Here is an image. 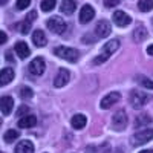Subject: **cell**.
<instances>
[{"mask_svg": "<svg viewBox=\"0 0 153 153\" xmlns=\"http://www.w3.org/2000/svg\"><path fill=\"white\" fill-rule=\"evenodd\" d=\"M54 54L58 58H63V60H66L69 63H76V60L80 58L78 51L74 49V48H68V46H57L54 49Z\"/></svg>", "mask_w": 153, "mask_h": 153, "instance_id": "6da1fadb", "label": "cell"}, {"mask_svg": "<svg viewBox=\"0 0 153 153\" xmlns=\"http://www.w3.org/2000/svg\"><path fill=\"white\" fill-rule=\"evenodd\" d=\"M118 48H120V42H118V40H110V42H107V43L104 45V48H103V52H101V54L94 60V65H103L104 61L109 60V57H110Z\"/></svg>", "mask_w": 153, "mask_h": 153, "instance_id": "7a4b0ae2", "label": "cell"}, {"mask_svg": "<svg viewBox=\"0 0 153 153\" xmlns=\"http://www.w3.org/2000/svg\"><path fill=\"white\" fill-rule=\"evenodd\" d=\"M152 139H153V130L152 129H143V130H139V132H136L130 136V144L133 147H138V146L147 144Z\"/></svg>", "mask_w": 153, "mask_h": 153, "instance_id": "3957f363", "label": "cell"}, {"mask_svg": "<svg viewBox=\"0 0 153 153\" xmlns=\"http://www.w3.org/2000/svg\"><path fill=\"white\" fill-rule=\"evenodd\" d=\"M149 101H150V97H149L146 92L139 91V89H135V91H132V94H130V104H132L133 109H141V107H144Z\"/></svg>", "mask_w": 153, "mask_h": 153, "instance_id": "277c9868", "label": "cell"}, {"mask_svg": "<svg viewBox=\"0 0 153 153\" xmlns=\"http://www.w3.org/2000/svg\"><path fill=\"white\" fill-rule=\"evenodd\" d=\"M48 28L51 32H54V34H63L66 31V22L63 20L61 17H52V19H49L48 20Z\"/></svg>", "mask_w": 153, "mask_h": 153, "instance_id": "5b68a950", "label": "cell"}, {"mask_svg": "<svg viewBox=\"0 0 153 153\" xmlns=\"http://www.w3.org/2000/svg\"><path fill=\"white\" fill-rule=\"evenodd\" d=\"M126 126H127V113L124 110H118L112 118V127L115 130L121 132L126 129Z\"/></svg>", "mask_w": 153, "mask_h": 153, "instance_id": "8992f818", "label": "cell"}, {"mask_svg": "<svg viewBox=\"0 0 153 153\" xmlns=\"http://www.w3.org/2000/svg\"><path fill=\"white\" fill-rule=\"evenodd\" d=\"M46 69V63H45V58L43 57H35L31 65H29V72L32 75H42Z\"/></svg>", "mask_w": 153, "mask_h": 153, "instance_id": "52a82bcc", "label": "cell"}, {"mask_svg": "<svg viewBox=\"0 0 153 153\" xmlns=\"http://www.w3.org/2000/svg\"><path fill=\"white\" fill-rule=\"evenodd\" d=\"M110 32H112V28H110V23H109L107 20H100V22L97 23V26H95V34H97V37L106 38V37L110 35Z\"/></svg>", "mask_w": 153, "mask_h": 153, "instance_id": "ba28073f", "label": "cell"}, {"mask_svg": "<svg viewBox=\"0 0 153 153\" xmlns=\"http://www.w3.org/2000/svg\"><path fill=\"white\" fill-rule=\"evenodd\" d=\"M120 100H121L120 92H110V94H107L103 100H101L100 106H101V109H109V107H112L113 104H117Z\"/></svg>", "mask_w": 153, "mask_h": 153, "instance_id": "9c48e42d", "label": "cell"}, {"mask_svg": "<svg viewBox=\"0 0 153 153\" xmlns=\"http://www.w3.org/2000/svg\"><path fill=\"white\" fill-rule=\"evenodd\" d=\"M69 78H71V72L68 69H65V68H61L58 71L57 76H55V80H54V86L55 87H63L65 84H68Z\"/></svg>", "mask_w": 153, "mask_h": 153, "instance_id": "30bf717a", "label": "cell"}, {"mask_svg": "<svg viewBox=\"0 0 153 153\" xmlns=\"http://www.w3.org/2000/svg\"><path fill=\"white\" fill-rule=\"evenodd\" d=\"M132 22V19H130V16H127L124 11H115L113 12V23L117 25V26H127Z\"/></svg>", "mask_w": 153, "mask_h": 153, "instance_id": "8fae6325", "label": "cell"}, {"mask_svg": "<svg viewBox=\"0 0 153 153\" xmlns=\"http://www.w3.org/2000/svg\"><path fill=\"white\" fill-rule=\"evenodd\" d=\"M95 17V9L91 6V5H84L80 11V22L81 23H89L92 19Z\"/></svg>", "mask_w": 153, "mask_h": 153, "instance_id": "7c38bea8", "label": "cell"}, {"mask_svg": "<svg viewBox=\"0 0 153 153\" xmlns=\"http://www.w3.org/2000/svg\"><path fill=\"white\" fill-rule=\"evenodd\" d=\"M32 42H34V45H35L37 48H43V46H46V43H48L46 34H45L42 29L34 31V34H32Z\"/></svg>", "mask_w": 153, "mask_h": 153, "instance_id": "4fadbf2b", "label": "cell"}, {"mask_svg": "<svg viewBox=\"0 0 153 153\" xmlns=\"http://www.w3.org/2000/svg\"><path fill=\"white\" fill-rule=\"evenodd\" d=\"M71 124H72L74 129H76V130L84 129V126L87 124V118H86V115H83V113H76L75 117H72Z\"/></svg>", "mask_w": 153, "mask_h": 153, "instance_id": "5bb4252c", "label": "cell"}, {"mask_svg": "<svg viewBox=\"0 0 153 153\" xmlns=\"http://www.w3.org/2000/svg\"><path fill=\"white\" fill-rule=\"evenodd\" d=\"M16 153H34V144L28 139H23L16 146Z\"/></svg>", "mask_w": 153, "mask_h": 153, "instance_id": "9a60e30c", "label": "cell"}, {"mask_svg": "<svg viewBox=\"0 0 153 153\" xmlns=\"http://www.w3.org/2000/svg\"><path fill=\"white\" fill-rule=\"evenodd\" d=\"M35 124H37V118L34 115H25V117L19 120V127H22V129H29V127H34Z\"/></svg>", "mask_w": 153, "mask_h": 153, "instance_id": "2e32d148", "label": "cell"}, {"mask_svg": "<svg viewBox=\"0 0 153 153\" xmlns=\"http://www.w3.org/2000/svg\"><path fill=\"white\" fill-rule=\"evenodd\" d=\"M14 49H16V52H17V55H19L20 58H28L29 54H31L29 46L25 43V42H17L16 46H14Z\"/></svg>", "mask_w": 153, "mask_h": 153, "instance_id": "e0dca14e", "label": "cell"}, {"mask_svg": "<svg viewBox=\"0 0 153 153\" xmlns=\"http://www.w3.org/2000/svg\"><path fill=\"white\" fill-rule=\"evenodd\" d=\"M2 103H0V109H2V113L3 115H9L12 107H14V100L11 97H2Z\"/></svg>", "mask_w": 153, "mask_h": 153, "instance_id": "ac0fdd59", "label": "cell"}, {"mask_svg": "<svg viewBox=\"0 0 153 153\" xmlns=\"http://www.w3.org/2000/svg\"><path fill=\"white\" fill-rule=\"evenodd\" d=\"M12 78H14V71H12L11 68L2 69V72H0V84L6 86V84H9L12 81Z\"/></svg>", "mask_w": 153, "mask_h": 153, "instance_id": "d6986e66", "label": "cell"}, {"mask_svg": "<svg viewBox=\"0 0 153 153\" xmlns=\"http://www.w3.org/2000/svg\"><path fill=\"white\" fill-rule=\"evenodd\" d=\"M75 8H76V3L74 2V0H63L61 6H60V11L66 16H71V14H74Z\"/></svg>", "mask_w": 153, "mask_h": 153, "instance_id": "ffe728a7", "label": "cell"}, {"mask_svg": "<svg viewBox=\"0 0 153 153\" xmlns=\"http://www.w3.org/2000/svg\"><path fill=\"white\" fill-rule=\"evenodd\" d=\"M146 37H147V29L143 26V25H139L133 32V40L135 42H143V40H146Z\"/></svg>", "mask_w": 153, "mask_h": 153, "instance_id": "44dd1931", "label": "cell"}, {"mask_svg": "<svg viewBox=\"0 0 153 153\" xmlns=\"http://www.w3.org/2000/svg\"><path fill=\"white\" fill-rule=\"evenodd\" d=\"M152 123V118H150V115L147 113H139L136 120H135V126L136 127H141V126H149Z\"/></svg>", "mask_w": 153, "mask_h": 153, "instance_id": "7402d4cb", "label": "cell"}, {"mask_svg": "<svg viewBox=\"0 0 153 153\" xmlns=\"http://www.w3.org/2000/svg\"><path fill=\"white\" fill-rule=\"evenodd\" d=\"M138 8H139V11H143V12H149L150 9H153V0H139Z\"/></svg>", "mask_w": 153, "mask_h": 153, "instance_id": "603a6c76", "label": "cell"}, {"mask_svg": "<svg viewBox=\"0 0 153 153\" xmlns=\"http://www.w3.org/2000/svg\"><path fill=\"white\" fill-rule=\"evenodd\" d=\"M55 0H43L42 2V11L45 12H49V11H52L55 8Z\"/></svg>", "mask_w": 153, "mask_h": 153, "instance_id": "cb8c5ba5", "label": "cell"}, {"mask_svg": "<svg viewBox=\"0 0 153 153\" xmlns=\"http://www.w3.org/2000/svg\"><path fill=\"white\" fill-rule=\"evenodd\" d=\"M17 138H19V132H16V130H8L3 135V139L6 143H12V141H16Z\"/></svg>", "mask_w": 153, "mask_h": 153, "instance_id": "d4e9b609", "label": "cell"}, {"mask_svg": "<svg viewBox=\"0 0 153 153\" xmlns=\"http://www.w3.org/2000/svg\"><path fill=\"white\" fill-rule=\"evenodd\" d=\"M139 83H141L146 89H153V81L152 80H149V78H146V76H139Z\"/></svg>", "mask_w": 153, "mask_h": 153, "instance_id": "484cf974", "label": "cell"}, {"mask_svg": "<svg viewBox=\"0 0 153 153\" xmlns=\"http://www.w3.org/2000/svg\"><path fill=\"white\" fill-rule=\"evenodd\" d=\"M20 95H22V98H25V100L31 98V97H32V91H31V87H22V89H20Z\"/></svg>", "mask_w": 153, "mask_h": 153, "instance_id": "4316f807", "label": "cell"}, {"mask_svg": "<svg viewBox=\"0 0 153 153\" xmlns=\"http://www.w3.org/2000/svg\"><path fill=\"white\" fill-rule=\"evenodd\" d=\"M31 5V0H17V3H16V8L17 9H26L28 6Z\"/></svg>", "mask_w": 153, "mask_h": 153, "instance_id": "83f0119b", "label": "cell"}, {"mask_svg": "<svg viewBox=\"0 0 153 153\" xmlns=\"http://www.w3.org/2000/svg\"><path fill=\"white\" fill-rule=\"evenodd\" d=\"M29 31H31V22L25 20V22L20 25V32H22V34H28Z\"/></svg>", "mask_w": 153, "mask_h": 153, "instance_id": "f1b7e54d", "label": "cell"}, {"mask_svg": "<svg viewBox=\"0 0 153 153\" xmlns=\"http://www.w3.org/2000/svg\"><path fill=\"white\" fill-rule=\"evenodd\" d=\"M29 112V107L28 106H22L19 110H17V115H19V117H23V115H26Z\"/></svg>", "mask_w": 153, "mask_h": 153, "instance_id": "f546056e", "label": "cell"}, {"mask_svg": "<svg viewBox=\"0 0 153 153\" xmlns=\"http://www.w3.org/2000/svg\"><path fill=\"white\" fill-rule=\"evenodd\" d=\"M120 2L118 0H104V5L107 6V8H113V6H117Z\"/></svg>", "mask_w": 153, "mask_h": 153, "instance_id": "4dcf8cb0", "label": "cell"}, {"mask_svg": "<svg viewBox=\"0 0 153 153\" xmlns=\"http://www.w3.org/2000/svg\"><path fill=\"white\" fill-rule=\"evenodd\" d=\"M35 19H37V12H35V11H31L29 14H28V17H26L28 22H34Z\"/></svg>", "mask_w": 153, "mask_h": 153, "instance_id": "1f68e13d", "label": "cell"}, {"mask_svg": "<svg viewBox=\"0 0 153 153\" xmlns=\"http://www.w3.org/2000/svg\"><path fill=\"white\" fill-rule=\"evenodd\" d=\"M8 42V35L3 32V31H0V45H3Z\"/></svg>", "mask_w": 153, "mask_h": 153, "instance_id": "d6a6232c", "label": "cell"}, {"mask_svg": "<svg viewBox=\"0 0 153 153\" xmlns=\"http://www.w3.org/2000/svg\"><path fill=\"white\" fill-rule=\"evenodd\" d=\"M147 54H149V55H153V45H150V46L147 48Z\"/></svg>", "mask_w": 153, "mask_h": 153, "instance_id": "836d02e7", "label": "cell"}, {"mask_svg": "<svg viewBox=\"0 0 153 153\" xmlns=\"http://www.w3.org/2000/svg\"><path fill=\"white\" fill-rule=\"evenodd\" d=\"M110 153H123V152H121V149H115V150L110 152Z\"/></svg>", "mask_w": 153, "mask_h": 153, "instance_id": "e575fe53", "label": "cell"}, {"mask_svg": "<svg viewBox=\"0 0 153 153\" xmlns=\"http://www.w3.org/2000/svg\"><path fill=\"white\" fill-rule=\"evenodd\" d=\"M139 153H153V150H143V152H139Z\"/></svg>", "mask_w": 153, "mask_h": 153, "instance_id": "d590c367", "label": "cell"}, {"mask_svg": "<svg viewBox=\"0 0 153 153\" xmlns=\"http://www.w3.org/2000/svg\"><path fill=\"white\" fill-rule=\"evenodd\" d=\"M6 2H8V0H0V3H2V5H5Z\"/></svg>", "mask_w": 153, "mask_h": 153, "instance_id": "8d00e7d4", "label": "cell"}]
</instances>
